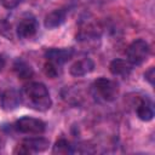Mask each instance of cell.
<instances>
[{"label":"cell","instance_id":"6da1fadb","mask_svg":"<svg viewBox=\"0 0 155 155\" xmlns=\"http://www.w3.org/2000/svg\"><path fill=\"white\" fill-rule=\"evenodd\" d=\"M25 97L31 108L39 111H46L51 108L52 101L47 87L42 82H30L24 87Z\"/></svg>","mask_w":155,"mask_h":155},{"label":"cell","instance_id":"30bf717a","mask_svg":"<svg viewBox=\"0 0 155 155\" xmlns=\"http://www.w3.org/2000/svg\"><path fill=\"white\" fill-rule=\"evenodd\" d=\"M68 11L65 8H56L46 15L44 19V25L47 29H54L59 25H62L67 19Z\"/></svg>","mask_w":155,"mask_h":155},{"label":"cell","instance_id":"3957f363","mask_svg":"<svg viewBox=\"0 0 155 155\" xmlns=\"http://www.w3.org/2000/svg\"><path fill=\"white\" fill-rule=\"evenodd\" d=\"M149 52L150 48L148 42L143 39H137L132 41L126 48V57L132 65H139L147 61Z\"/></svg>","mask_w":155,"mask_h":155},{"label":"cell","instance_id":"ac0fdd59","mask_svg":"<svg viewBox=\"0 0 155 155\" xmlns=\"http://www.w3.org/2000/svg\"><path fill=\"white\" fill-rule=\"evenodd\" d=\"M0 2H1V5H2L5 8L12 10V8H16V7L19 5L21 0H0Z\"/></svg>","mask_w":155,"mask_h":155},{"label":"cell","instance_id":"8fae6325","mask_svg":"<svg viewBox=\"0 0 155 155\" xmlns=\"http://www.w3.org/2000/svg\"><path fill=\"white\" fill-rule=\"evenodd\" d=\"M132 68L133 65L127 59H121V58H115L109 64V71L114 76H121V78H127L131 74Z\"/></svg>","mask_w":155,"mask_h":155},{"label":"cell","instance_id":"7a4b0ae2","mask_svg":"<svg viewBox=\"0 0 155 155\" xmlns=\"http://www.w3.org/2000/svg\"><path fill=\"white\" fill-rule=\"evenodd\" d=\"M92 88L96 92V94L105 102H113L119 96L117 82L107 78H98L97 80H94Z\"/></svg>","mask_w":155,"mask_h":155},{"label":"cell","instance_id":"44dd1931","mask_svg":"<svg viewBox=\"0 0 155 155\" xmlns=\"http://www.w3.org/2000/svg\"><path fill=\"white\" fill-rule=\"evenodd\" d=\"M5 65H6V58H5V56L2 53H0V73L4 70Z\"/></svg>","mask_w":155,"mask_h":155},{"label":"cell","instance_id":"e0dca14e","mask_svg":"<svg viewBox=\"0 0 155 155\" xmlns=\"http://www.w3.org/2000/svg\"><path fill=\"white\" fill-rule=\"evenodd\" d=\"M0 34L5 36L7 40L13 39V33H12V24L7 19H0Z\"/></svg>","mask_w":155,"mask_h":155},{"label":"cell","instance_id":"ffe728a7","mask_svg":"<svg viewBox=\"0 0 155 155\" xmlns=\"http://www.w3.org/2000/svg\"><path fill=\"white\" fill-rule=\"evenodd\" d=\"M13 154H19V155H22V154H30V151L28 150V148H27L23 143H21V144H18V145H16V148L13 149Z\"/></svg>","mask_w":155,"mask_h":155},{"label":"cell","instance_id":"9c48e42d","mask_svg":"<svg viewBox=\"0 0 155 155\" xmlns=\"http://www.w3.org/2000/svg\"><path fill=\"white\" fill-rule=\"evenodd\" d=\"M93 69H94V62L91 58L85 57V58L75 61L70 65L69 73H70V75H73L75 78H79V76H84V75L91 73Z\"/></svg>","mask_w":155,"mask_h":155},{"label":"cell","instance_id":"5b68a950","mask_svg":"<svg viewBox=\"0 0 155 155\" xmlns=\"http://www.w3.org/2000/svg\"><path fill=\"white\" fill-rule=\"evenodd\" d=\"M21 103H22V94L19 91L15 88L6 90L0 94V107L6 111L18 108Z\"/></svg>","mask_w":155,"mask_h":155},{"label":"cell","instance_id":"277c9868","mask_svg":"<svg viewBox=\"0 0 155 155\" xmlns=\"http://www.w3.org/2000/svg\"><path fill=\"white\" fill-rule=\"evenodd\" d=\"M15 130L19 133H23V134L39 136V134H42L45 132L46 124L42 120L36 119V117L23 116L15 122Z\"/></svg>","mask_w":155,"mask_h":155},{"label":"cell","instance_id":"8992f818","mask_svg":"<svg viewBox=\"0 0 155 155\" xmlns=\"http://www.w3.org/2000/svg\"><path fill=\"white\" fill-rule=\"evenodd\" d=\"M39 29L38 21L34 17H25L19 21L16 28V34L19 39H29L36 34Z\"/></svg>","mask_w":155,"mask_h":155},{"label":"cell","instance_id":"d6986e66","mask_svg":"<svg viewBox=\"0 0 155 155\" xmlns=\"http://www.w3.org/2000/svg\"><path fill=\"white\" fill-rule=\"evenodd\" d=\"M154 78H155V68H154V67H150V68L144 73V79H145L150 85H154Z\"/></svg>","mask_w":155,"mask_h":155},{"label":"cell","instance_id":"52a82bcc","mask_svg":"<svg viewBox=\"0 0 155 155\" xmlns=\"http://www.w3.org/2000/svg\"><path fill=\"white\" fill-rule=\"evenodd\" d=\"M44 54H45L46 61H50V62H53V63L61 65V64L68 62L73 57L74 50L68 48V47H62V48L51 47V48H47Z\"/></svg>","mask_w":155,"mask_h":155},{"label":"cell","instance_id":"4fadbf2b","mask_svg":"<svg viewBox=\"0 0 155 155\" xmlns=\"http://www.w3.org/2000/svg\"><path fill=\"white\" fill-rule=\"evenodd\" d=\"M13 71L16 73L17 78L22 79V80H28V79H30L34 75L33 68L25 61H23L21 58L15 61V63H13Z\"/></svg>","mask_w":155,"mask_h":155},{"label":"cell","instance_id":"ba28073f","mask_svg":"<svg viewBox=\"0 0 155 155\" xmlns=\"http://www.w3.org/2000/svg\"><path fill=\"white\" fill-rule=\"evenodd\" d=\"M102 34V28L97 24V23H84L78 34H76V40L80 41H87V40H93V39H98Z\"/></svg>","mask_w":155,"mask_h":155},{"label":"cell","instance_id":"5bb4252c","mask_svg":"<svg viewBox=\"0 0 155 155\" xmlns=\"http://www.w3.org/2000/svg\"><path fill=\"white\" fill-rule=\"evenodd\" d=\"M30 153H38V151H45L48 145L50 142L46 138L42 137H35V138H27L22 142Z\"/></svg>","mask_w":155,"mask_h":155},{"label":"cell","instance_id":"9a60e30c","mask_svg":"<svg viewBox=\"0 0 155 155\" xmlns=\"http://www.w3.org/2000/svg\"><path fill=\"white\" fill-rule=\"evenodd\" d=\"M71 151H73V150H71L70 143H69L67 139H64V138L58 139V140L54 143L53 148H52V153H53V154H58V155L70 154Z\"/></svg>","mask_w":155,"mask_h":155},{"label":"cell","instance_id":"7c38bea8","mask_svg":"<svg viewBox=\"0 0 155 155\" xmlns=\"http://www.w3.org/2000/svg\"><path fill=\"white\" fill-rule=\"evenodd\" d=\"M136 114L142 121H150L154 117L153 104L148 98H139L136 105Z\"/></svg>","mask_w":155,"mask_h":155},{"label":"cell","instance_id":"2e32d148","mask_svg":"<svg viewBox=\"0 0 155 155\" xmlns=\"http://www.w3.org/2000/svg\"><path fill=\"white\" fill-rule=\"evenodd\" d=\"M44 73L47 78L50 79H56L58 78V75L61 74V70H59V64H56L53 62H50L47 61L45 64H44Z\"/></svg>","mask_w":155,"mask_h":155}]
</instances>
